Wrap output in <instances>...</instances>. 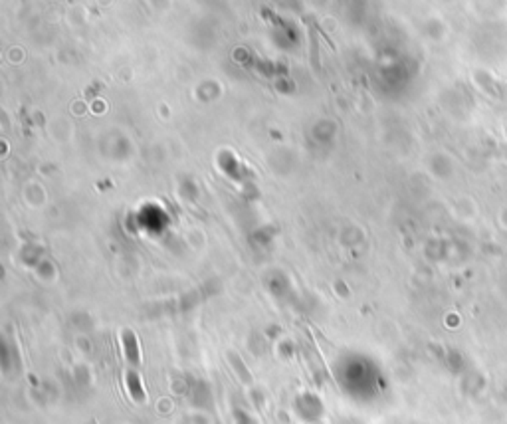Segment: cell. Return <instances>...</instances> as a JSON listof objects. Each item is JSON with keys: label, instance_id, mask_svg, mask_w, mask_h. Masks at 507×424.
Instances as JSON below:
<instances>
[{"label": "cell", "instance_id": "1", "mask_svg": "<svg viewBox=\"0 0 507 424\" xmlns=\"http://www.w3.org/2000/svg\"><path fill=\"white\" fill-rule=\"evenodd\" d=\"M123 351H125V357L127 361L133 365V367H139L141 365V355H139V347H137V339L131 331H123Z\"/></svg>", "mask_w": 507, "mask_h": 424}, {"label": "cell", "instance_id": "2", "mask_svg": "<svg viewBox=\"0 0 507 424\" xmlns=\"http://www.w3.org/2000/svg\"><path fill=\"white\" fill-rule=\"evenodd\" d=\"M125 381H127V387H129V392L133 397L135 403H145L147 401V394H145V389H143V383H141V377L137 371H127L125 373Z\"/></svg>", "mask_w": 507, "mask_h": 424}]
</instances>
